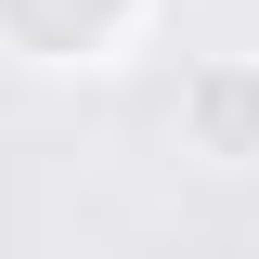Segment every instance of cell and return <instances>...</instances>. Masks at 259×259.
Wrapping results in <instances>:
<instances>
[{
    "label": "cell",
    "instance_id": "6da1fadb",
    "mask_svg": "<svg viewBox=\"0 0 259 259\" xmlns=\"http://www.w3.org/2000/svg\"><path fill=\"white\" fill-rule=\"evenodd\" d=\"M143 26H156V0H0V52L39 78H104L130 65Z\"/></svg>",
    "mask_w": 259,
    "mask_h": 259
},
{
    "label": "cell",
    "instance_id": "7a4b0ae2",
    "mask_svg": "<svg viewBox=\"0 0 259 259\" xmlns=\"http://www.w3.org/2000/svg\"><path fill=\"white\" fill-rule=\"evenodd\" d=\"M168 143L194 168H259V52H194L182 104H168Z\"/></svg>",
    "mask_w": 259,
    "mask_h": 259
}]
</instances>
